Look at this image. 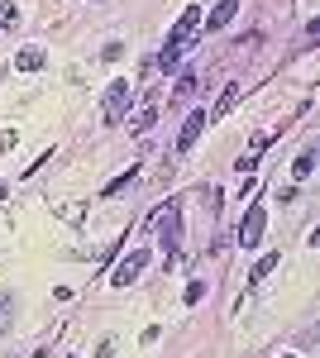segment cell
<instances>
[{
    "label": "cell",
    "mask_w": 320,
    "mask_h": 358,
    "mask_svg": "<svg viewBox=\"0 0 320 358\" xmlns=\"http://www.w3.org/2000/svg\"><path fill=\"white\" fill-rule=\"evenodd\" d=\"M153 115H158V110H153V101H148V106H144V110H139V115L130 120V129H134V134H144V129H153Z\"/></svg>",
    "instance_id": "11"
},
{
    "label": "cell",
    "mask_w": 320,
    "mask_h": 358,
    "mask_svg": "<svg viewBox=\"0 0 320 358\" xmlns=\"http://www.w3.org/2000/svg\"><path fill=\"white\" fill-rule=\"evenodd\" d=\"M201 5H187L182 15H177V24H172V34H167V43H162V53H158V67L162 72H177L182 67V57H187V48L196 43V34H201Z\"/></svg>",
    "instance_id": "1"
},
{
    "label": "cell",
    "mask_w": 320,
    "mask_h": 358,
    "mask_svg": "<svg viewBox=\"0 0 320 358\" xmlns=\"http://www.w3.org/2000/svg\"><path fill=\"white\" fill-rule=\"evenodd\" d=\"M292 172L296 177H311V172H316V153H301V158L292 163Z\"/></svg>",
    "instance_id": "14"
},
{
    "label": "cell",
    "mask_w": 320,
    "mask_h": 358,
    "mask_svg": "<svg viewBox=\"0 0 320 358\" xmlns=\"http://www.w3.org/2000/svg\"><path fill=\"white\" fill-rule=\"evenodd\" d=\"M115 354V339H101V344H96V358H110Z\"/></svg>",
    "instance_id": "18"
},
{
    "label": "cell",
    "mask_w": 320,
    "mask_h": 358,
    "mask_svg": "<svg viewBox=\"0 0 320 358\" xmlns=\"http://www.w3.org/2000/svg\"><path fill=\"white\" fill-rule=\"evenodd\" d=\"M130 106H134V86L130 82H110L106 86V110H101V120H106V124H120V120L130 115Z\"/></svg>",
    "instance_id": "3"
},
{
    "label": "cell",
    "mask_w": 320,
    "mask_h": 358,
    "mask_svg": "<svg viewBox=\"0 0 320 358\" xmlns=\"http://www.w3.org/2000/svg\"><path fill=\"white\" fill-rule=\"evenodd\" d=\"M277 263H282V253H263L258 263H253V273H249V282H263V277L277 273Z\"/></svg>",
    "instance_id": "10"
},
{
    "label": "cell",
    "mask_w": 320,
    "mask_h": 358,
    "mask_svg": "<svg viewBox=\"0 0 320 358\" xmlns=\"http://www.w3.org/2000/svg\"><path fill=\"white\" fill-rule=\"evenodd\" d=\"M148 268V248H130L120 263H115V273H110V287H130L134 277Z\"/></svg>",
    "instance_id": "4"
},
{
    "label": "cell",
    "mask_w": 320,
    "mask_h": 358,
    "mask_svg": "<svg viewBox=\"0 0 320 358\" xmlns=\"http://www.w3.org/2000/svg\"><path fill=\"white\" fill-rule=\"evenodd\" d=\"M191 91H196V77H191V72H187V77L177 82V96H191Z\"/></svg>",
    "instance_id": "16"
},
{
    "label": "cell",
    "mask_w": 320,
    "mask_h": 358,
    "mask_svg": "<svg viewBox=\"0 0 320 358\" xmlns=\"http://www.w3.org/2000/svg\"><path fill=\"white\" fill-rule=\"evenodd\" d=\"M15 67H20V72H43V67H48V53H43L39 43H29V48L15 53Z\"/></svg>",
    "instance_id": "8"
},
{
    "label": "cell",
    "mask_w": 320,
    "mask_h": 358,
    "mask_svg": "<svg viewBox=\"0 0 320 358\" xmlns=\"http://www.w3.org/2000/svg\"><path fill=\"white\" fill-rule=\"evenodd\" d=\"M263 229H267V210H263V206H249L244 220H239V244L244 248H258V244H263Z\"/></svg>",
    "instance_id": "5"
},
{
    "label": "cell",
    "mask_w": 320,
    "mask_h": 358,
    "mask_svg": "<svg viewBox=\"0 0 320 358\" xmlns=\"http://www.w3.org/2000/svg\"><path fill=\"white\" fill-rule=\"evenodd\" d=\"M206 124H211V120H206V110H191V115H187V124H182V134H177V153H191Z\"/></svg>",
    "instance_id": "6"
},
{
    "label": "cell",
    "mask_w": 320,
    "mask_h": 358,
    "mask_svg": "<svg viewBox=\"0 0 320 358\" xmlns=\"http://www.w3.org/2000/svg\"><path fill=\"white\" fill-rule=\"evenodd\" d=\"M182 296H187V306H196L201 296H206V287H201V282H187V292H182Z\"/></svg>",
    "instance_id": "15"
},
{
    "label": "cell",
    "mask_w": 320,
    "mask_h": 358,
    "mask_svg": "<svg viewBox=\"0 0 320 358\" xmlns=\"http://www.w3.org/2000/svg\"><path fill=\"white\" fill-rule=\"evenodd\" d=\"M239 101H244V86H239V82H230V86H225V91H220V101H215V106H211V115H206V120H211V124H220V120H225V115L235 110Z\"/></svg>",
    "instance_id": "7"
},
{
    "label": "cell",
    "mask_w": 320,
    "mask_h": 358,
    "mask_svg": "<svg viewBox=\"0 0 320 358\" xmlns=\"http://www.w3.org/2000/svg\"><path fill=\"white\" fill-rule=\"evenodd\" d=\"M282 358H287V354H282Z\"/></svg>",
    "instance_id": "19"
},
{
    "label": "cell",
    "mask_w": 320,
    "mask_h": 358,
    "mask_svg": "<svg viewBox=\"0 0 320 358\" xmlns=\"http://www.w3.org/2000/svg\"><path fill=\"white\" fill-rule=\"evenodd\" d=\"M15 138H20L15 129H0V153H5V148H15Z\"/></svg>",
    "instance_id": "17"
},
{
    "label": "cell",
    "mask_w": 320,
    "mask_h": 358,
    "mask_svg": "<svg viewBox=\"0 0 320 358\" xmlns=\"http://www.w3.org/2000/svg\"><path fill=\"white\" fill-rule=\"evenodd\" d=\"M235 15H239V0H220V5L211 10V20H201V24H206V29H225Z\"/></svg>",
    "instance_id": "9"
},
{
    "label": "cell",
    "mask_w": 320,
    "mask_h": 358,
    "mask_svg": "<svg viewBox=\"0 0 320 358\" xmlns=\"http://www.w3.org/2000/svg\"><path fill=\"white\" fill-rule=\"evenodd\" d=\"M158 244L167 253V263L182 258V210H177V201H167V210H158Z\"/></svg>",
    "instance_id": "2"
},
{
    "label": "cell",
    "mask_w": 320,
    "mask_h": 358,
    "mask_svg": "<svg viewBox=\"0 0 320 358\" xmlns=\"http://www.w3.org/2000/svg\"><path fill=\"white\" fill-rule=\"evenodd\" d=\"M20 20H25V15H20V10L5 0V5H0V29H20Z\"/></svg>",
    "instance_id": "13"
},
{
    "label": "cell",
    "mask_w": 320,
    "mask_h": 358,
    "mask_svg": "<svg viewBox=\"0 0 320 358\" xmlns=\"http://www.w3.org/2000/svg\"><path fill=\"white\" fill-rule=\"evenodd\" d=\"M134 182H139V167H130V172H120V177H115V182L106 187V196H120L125 187H134Z\"/></svg>",
    "instance_id": "12"
}]
</instances>
